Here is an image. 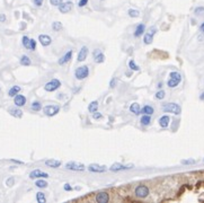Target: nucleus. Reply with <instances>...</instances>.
I'll use <instances>...</instances> for the list:
<instances>
[{"label":"nucleus","mask_w":204,"mask_h":203,"mask_svg":"<svg viewBox=\"0 0 204 203\" xmlns=\"http://www.w3.org/2000/svg\"><path fill=\"white\" fill-rule=\"evenodd\" d=\"M163 112L166 113H173L175 115H179L182 113V107L179 106L176 103H167V104H163L161 106Z\"/></svg>","instance_id":"1"},{"label":"nucleus","mask_w":204,"mask_h":203,"mask_svg":"<svg viewBox=\"0 0 204 203\" xmlns=\"http://www.w3.org/2000/svg\"><path fill=\"white\" fill-rule=\"evenodd\" d=\"M182 81V75L177 71H173L169 75V80L167 81V86L169 88H175L179 85V82Z\"/></svg>","instance_id":"2"},{"label":"nucleus","mask_w":204,"mask_h":203,"mask_svg":"<svg viewBox=\"0 0 204 203\" xmlns=\"http://www.w3.org/2000/svg\"><path fill=\"white\" fill-rule=\"evenodd\" d=\"M89 75V69H88V67L87 66H81L79 67L76 71H75V76L78 80H82V79H85L87 78Z\"/></svg>","instance_id":"3"},{"label":"nucleus","mask_w":204,"mask_h":203,"mask_svg":"<svg viewBox=\"0 0 204 203\" xmlns=\"http://www.w3.org/2000/svg\"><path fill=\"white\" fill-rule=\"evenodd\" d=\"M134 194H135V196H138L140 199L147 198L149 195V188L146 185H139L134 190Z\"/></svg>","instance_id":"4"},{"label":"nucleus","mask_w":204,"mask_h":203,"mask_svg":"<svg viewBox=\"0 0 204 203\" xmlns=\"http://www.w3.org/2000/svg\"><path fill=\"white\" fill-rule=\"evenodd\" d=\"M60 86H61V81L58 80V79H52L51 81L46 82L45 86H44V89L46 91H54L58 88H60Z\"/></svg>","instance_id":"5"},{"label":"nucleus","mask_w":204,"mask_h":203,"mask_svg":"<svg viewBox=\"0 0 204 203\" xmlns=\"http://www.w3.org/2000/svg\"><path fill=\"white\" fill-rule=\"evenodd\" d=\"M66 167H67V169L76 170V172H82V170H85V169H86L85 165H82V164H80V162H67Z\"/></svg>","instance_id":"6"},{"label":"nucleus","mask_w":204,"mask_h":203,"mask_svg":"<svg viewBox=\"0 0 204 203\" xmlns=\"http://www.w3.org/2000/svg\"><path fill=\"white\" fill-rule=\"evenodd\" d=\"M60 111V107L58 106V105H47L43 108V112H44V114L47 115V116H54L55 114H58Z\"/></svg>","instance_id":"7"},{"label":"nucleus","mask_w":204,"mask_h":203,"mask_svg":"<svg viewBox=\"0 0 204 203\" xmlns=\"http://www.w3.org/2000/svg\"><path fill=\"white\" fill-rule=\"evenodd\" d=\"M156 32H157V28L156 27H151L149 32L144 35V39H143V42H144V44H151L153 41V36L156 34Z\"/></svg>","instance_id":"8"},{"label":"nucleus","mask_w":204,"mask_h":203,"mask_svg":"<svg viewBox=\"0 0 204 203\" xmlns=\"http://www.w3.org/2000/svg\"><path fill=\"white\" fill-rule=\"evenodd\" d=\"M97 203H107L109 201V194L107 192H99L95 198Z\"/></svg>","instance_id":"9"},{"label":"nucleus","mask_w":204,"mask_h":203,"mask_svg":"<svg viewBox=\"0 0 204 203\" xmlns=\"http://www.w3.org/2000/svg\"><path fill=\"white\" fill-rule=\"evenodd\" d=\"M133 168V165H122V164H118V162H115L114 165H112L111 167V170L112 172H120V170H125V169H131Z\"/></svg>","instance_id":"10"},{"label":"nucleus","mask_w":204,"mask_h":203,"mask_svg":"<svg viewBox=\"0 0 204 203\" xmlns=\"http://www.w3.org/2000/svg\"><path fill=\"white\" fill-rule=\"evenodd\" d=\"M88 169L94 173H105L107 170L106 166H102V165H98V164H90L88 166Z\"/></svg>","instance_id":"11"},{"label":"nucleus","mask_w":204,"mask_h":203,"mask_svg":"<svg viewBox=\"0 0 204 203\" xmlns=\"http://www.w3.org/2000/svg\"><path fill=\"white\" fill-rule=\"evenodd\" d=\"M72 6H73V4H72L71 1L62 2L61 5H59V10H60V13H62V14H67V13L71 11Z\"/></svg>","instance_id":"12"},{"label":"nucleus","mask_w":204,"mask_h":203,"mask_svg":"<svg viewBox=\"0 0 204 203\" xmlns=\"http://www.w3.org/2000/svg\"><path fill=\"white\" fill-rule=\"evenodd\" d=\"M30 177L33 179V178H47L49 177V174L47 173H44L42 170H38V169H35L30 174Z\"/></svg>","instance_id":"13"},{"label":"nucleus","mask_w":204,"mask_h":203,"mask_svg":"<svg viewBox=\"0 0 204 203\" xmlns=\"http://www.w3.org/2000/svg\"><path fill=\"white\" fill-rule=\"evenodd\" d=\"M38 41L43 46H49L52 43V39L49 35H45V34H41L38 36Z\"/></svg>","instance_id":"14"},{"label":"nucleus","mask_w":204,"mask_h":203,"mask_svg":"<svg viewBox=\"0 0 204 203\" xmlns=\"http://www.w3.org/2000/svg\"><path fill=\"white\" fill-rule=\"evenodd\" d=\"M14 103H15L16 106H18V107L24 106V105L26 104V97L23 96V95H19V94H17V95L15 96Z\"/></svg>","instance_id":"15"},{"label":"nucleus","mask_w":204,"mask_h":203,"mask_svg":"<svg viewBox=\"0 0 204 203\" xmlns=\"http://www.w3.org/2000/svg\"><path fill=\"white\" fill-rule=\"evenodd\" d=\"M88 47L87 46H82L81 50H80V52H79V54H78V61L79 62H82V61L86 60L87 56H88Z\"/></svg>","instance_id":"16"},{"label":"nucleus","mask_w":204,"mask_h":203,"mask_svg":"<svg viewBox=\"0 0 204 203\" xmlns=\"http://www.w3.org/2000/svg\"><path fill=\"white\" fill-rule=\"evenodd\" d=\"M72 58V51H68L64 56H62L61 59H59V61H58V63L60 64V66H63L64 63H67V62H69L70 61V59Z\"/></svg>","instance_id":"17"},{"label":"nucleus","mask_w":204,"mask_h":203,"mask_svg":"<svg viewBox=\"0 0 204 203\" xmlns=\"http://www.w3.org/2000/svg\"><path fill=\"white\" fill-rule=\"evenodd\" d=\"M159 125L163 129H166V127H168L169 125V122H170V117L168 115H163V116L159 119Z\"/></svg>","instance_id":"18"},{"label":"nucleus","mask_w":204,"mask_h":203,"mask_svg":"<svg viewBox=\"0 0 204 203\" xmlns=\"http://www.w3.org/2000/svg\"><path fill=\"white\" fill-rule=\"evenodd\" d=\"M94 60H95L96 63H102L105 60V56L99 50H96V52L94 53Z\"/></svg>","instance_id":"19"},{"label":"nucleus","mask_w":204,"mask_h":203,"mask_svg":"<svg viewBox=\"0 0 204 203\" xmlns=\"http://www.w3.org/2000/svg\"><path fill=\"white\" fill-rule=\"evenodd\" d=\"M45 165L51 168H58L61 166V162L60 160H55V159H49V160L45 162Z\"/></svg>","instance_id":"20"},{"label":"nucleus","mask_w":204,"mask_h":203,"mask_svg":"<svg viewBox=\"0 0 204 203\" xmlns=\"http://www.w3.org/2000/svg\"><path fill=\"white\" fill-rule=\"evenodd\" d=\"M8 112L10 113V115H13V116L15 117H21L23 116V112L19 110V108H16V107H10L9 110H8Z\"/></svg>","instance_id":"21"},{"label":"nucleus","mask_w":204,"mask_h":203,"mask_svg":"<svg viewBox=\"0 0 204 203\" xmlns=\"http://www.w3.org/2000/svg\"><path fill=\"white\" fill-rule=\"evenodd\" d=\"M144 30H146V26H144V24H140V25H138V26H137V28H135L134 36H135V37L141 36L143 33H144Z\"/></svg>","instance_id":"22"},{"label":"nucleus","mask_w":204,"mask_h":203,"mask_svg":"<svg viewBox=\"0 0 204 203\" xmlns=\"http://www.w3.org/2000/svg\"><path fill=\"white\" fill-rule=\"evenodd\" d=\"M130 111L132 112L133 114H135V115H139V114H141V110H140V105H139L138 103H133L132 105L130 106Z\"/></svg>","instance_id":"23"},{"label":"nucleus","mask_w":204,"mask_h":203,"mask_svg":"<svg viewBox=\"0 0 204 203\" xmlns=\"http://www.w3.org/2000/svg\"><path fill=\"white\" fill-rule=\"evenodd\" d=\"M19 91H21V87L19 86H13L10 89H9V91H8V95H9L10 97H15Z\"/></svg>","instance_id":"24"},{"label":"nucleus","mask_w":204,"mask_h":203,"mask_svg":"<svg viewBox=\"0 0 204 203\" xmlns=\"http://www.w3.org/2000/svg\"><path fill=\"white\" fill-rule=\"evenodd\" d=\"M140 122H141L142 125H149L150 122H151V117H150V115H148V114H143V116L141 117Z\"/></svg>","instance_id":"25"},{"label":"nucleus","mask_w":204,"mask_h":203,"mask_svg":"<svg viewBox=\"0 0 204 203\" xmlns=\"http://www.w3.org/2000/svg\"><path fill=\"white\" fill-rule=\"evenodd\" d=\"M153 107L150 106V105H146V106L142 108V111H141V113H143V114H148V115H151V114H153Z\"/></svg>","instance_id":"26"},{"label":"nucleus","mask_w":204,"mask_h":203,"mask_svg":"<svg viewBox=\"0 0 204 203\" xmlns=\"http://www.w3.org/2000/svg\"><path fill=\"white\" fill-rule=\"evenodd\" d=\"M36 200H37V202H40V203H45L46 202L45 194L43 192L36 193Z\"/></svg>","instance_id":"27"},{"label":"nucleus","mask_w":204,"mask_h":203,"mask_svg":"<svg viewBox=\"0 0 204 203\" xmlns=\"http://www.w3.org/2000/svg\"><path fill=\"white\" fill-rule=\"evenodd\" d=\"M97 108H98V102H92L90 104H89V106H88V111L90 112V113H95L97 111Z\"/></svg>","instance_id":"28"},{"label":"nucleus","mask_w":204,"mask_h":203,"mask_svg":"<svg viewBox=\"0 0 204 203\" xmlns=\"http://www.w3.org/2000/svg\"><path fill=\"white\" fill-rule=\"evenodd\" d=\"M21 42H23V45L25 46L26 49L31 50V39H28L27 36H23V39H21Z\"/></svg>","instance_id":"29"},{"label":"nucleus","mask_w":204,"mask_h":203,"mask_svg":"<svg viewBox=\"0 0 204 203\" xmlns=\"http://www.w3.org/2000/svg\"><path fill=\"white\" fill-rule=\"evenodd\" d=\"M21 66H30L31 64V59L27 56H23L21 58Z\"/></svg>","instance_id":"30"},{"label":"nucleus","mask_w":204,"mask_h":203,"mask_svg":"<svg viewBox=\"0 0 204 203\" xmlns=\"http://www.w3.org/2000/svg\"><path fill=\"white\" fill-rule=\"evenodd\" d=\"M31 107H32V110H33V111L37 112L42 108V104L40 103V102H33V104H32Z\"/></svg>","instance_id":"31"},{"label":"nucleus","mask_w":204,"mask_h":203,"mask_svg":"<svg viewBox=\"0 0 204 203\" xmlns=\"http://www.w3.org/2000/svg\"><path fill=\"white\" fill-rule=\"evenodd\" d=\"M35 185L40 188H45L47 186V183L45 181H43V179H38V181H36Z\"/></svg>","instance_id":"32"},{"label":"nucleus","mask_w":204,"mask_h":203,"mask_svg":"<svg viewBox=\"0 0 204 203\" xmlns=\"http://www.w3.org/2000/svg\"><path fill=\"white\" fill-rule=\"evenodd\" d=\"M52 28H53V30H55V32L61 30H62V24L60 23V21H54V23L52 24Z\"/></svg>","instance_id":"33"},{"label":"nucleus","mask_w":204,"mask_h":203,"mask_svg":"<svg viewBox=\"0 0 204 203\" xmlns=\"http://www.w3.org/2000/svg\"><path fill=\"white\" fill-rule=\"evenodd\" d=\"M129 15H130V17H133V18H135V17H139V15H140V13H139L138 10L135 9H129Z\"/></svg>","instance_id":"34"},{"label":"nucleus","mask_w":204,"mask_h":203,"mask_svg":"<svg viewBox=\"0 0 204 203\" xmlns=\"http://www.w3.org/2000/svg\"><path fill=\"white\" fill-rule=\"evenodd\" d=\"M194 14H195V15H197V16L204 15V7H197V8H195Z\"/></svg>","instance_id":"35"},{"label":"nucleus","mask_w":204,"mask_h":203,"mask_svg":"<svg viewBox=\"0 0 204 203\" xmlns=\"http://www.w3.org/2000/svg\"><path fill=\"white\" fill-rule=\"evenodd\" d=\"M129 67H130V68H131L132 70H134V71H139V70H140L139 66H137V64H135V62H134L133 60H131L130 62H129Z\"/></svg>","instance_id":"36"},{"label":"nucleus","mask_w":204,"mask_h":203,"mask_svg":"<svg viewBox=\"0 0 204 203\" xmlns=\"http://www.w3.org/2000/svg\"><path fill=\"white\" fill-rule=\"evenodd\" d=\"M165 95H166L165 91L159 90V91H157V94H156V98H157V99H163V98H165Z\"/></svg>","instance_id":"37"},{"label":"nucleus","mask_w":204,"mask_h":203,"mask_svg":"<svg viewBox=\"0 0 204 203\" xmlns=\"http://www.w3.org/2000/svg\"><path fill=\"white\" fill-rule=\"evenodd\" d=\"M195 160L194 159H187V160H182V164L183 165H193V164H195Z\"/></svg>","instance_id":"38"},{"label":"nucleus","mask_w":204,"mask_h":203,"mask_svg":"<svg viewBox=\"0 0 204 203\" xmlns=\"http://www.w3.org/2000/svg\"><path fill=\"white\" fill-rule=\"evenodd\" d=\"M50 2L52 6H59L63 2V0H50Z\"/></svg>","instance_id":"39"},{"label":"nucleus","mask_w":204,"mask_h":203,"mask_svg":"<svg viewBox=\"0 0 204 203\" xmlns=\"http://www.w3.org/2000/svg\"><path fill=\"white\" fill-rule=\"evenodd\" d=\"M92 117L95 119V120H98V119H102L103 115L101 114V113H98V112H95V113H92Z\"/></svg>","instance_id":"40"},{"label":"nucleus","mask_w":204,"mask_h":203,"mask_svg":"<svg viewBox=\"0 0 204 203\" xmlns=\"http://www.w3.org/2000/svg\"><path fill=\"white\" fill-rule=\"evenodd\" d=\"M14 182H15V181H14V178L10 177L9 179H7V182H6V185H7V186H13V185H14Z\"/></svg>","instance_id":"41"},{"label":"nucleus","mask_w":204,"mask_h":203,"mask_svg":"<svg viewBox=\"0 0 204 203\" xmlns=\"http://www.w3.org/2000/svg\"><path fill=\"white\" fill-rule=\"evenodd\" d=\"M36 49V41L33 40V39H31V50L34 51Z\"/></svg>","instance_id":"42"},{"label":"nucleus","mask_w":204,"mask_h":203,"mask_svg":"<svg viewBox=\"0 0 204 203\" xmlns=\"http://www.w3.org/2000/svg\"><path fill=\"white\" fill-rule=\"evenodd\" d=\"M87 4H88V0H80L79 4H78V6H79V7H85Z\"/></svg>","instance_id":"43"},{"label":"nucleus","mask_w":204,"mask_h":203,"mask_svg":"<svg viewBox=\"0 0 204 203\" xmlns=\"http://www.w3.org/2000/svg\"><path fill=\"white\" fill-rule=\"evenodd\" d=\"M33 1H34V4H35L37 7H41V6L43 5V1H44V0H33Z\"/></svg>","instance_id":"44"},{"label":"nucleus","mask_w":204,"mask_h":203,"mask_svg":"<svg viewBox=\"0 0 204 203\" xmlns=\"http://www.w3.org/2000/svg\"><path fill=\"white\" fill-rule=\"evenodd\" d=\"M115 84H116V79L113 78V80H111V82H109V87H115Z\"/></svg>","instance_id":"45"},{"label":"nucleus","mask_w":204,"mask_h":203,"mask_svg":"<svg viewBox=\"0 0 204 203\" xmlns=\"http://www.w3.org/2000/svg\"><path fill=\"white\" fill-rule=\"evenodd\" d=\"M0 21H1V23H5L6 21V15L5 14H1V15H0Z\"/></svg>","instance_id":"46"},{"label":"nucleus","mask_w":204,"mask_h":203,"mask_svg":"<svg viewBox=\"0 0 204 203\" xmlns=\"http://www.w3.org/2000/svg\"><path fill=\"white\" fill-rule=\"evenodd\" d=\"M64 190H66V191H71L72 188H71V186H70L69 184H66V185H64Z\"/></svg>","instance_id":"47"},{"label":"nucleus","mask_w":204,"mask_h":203,"mask_svg":"<svg viewBox=\"0 0 204 203\" xmlns=\"http://www.w3.org/2000/svg\"><path fill=\"white\" fill-rule=\"evenodd\" d=\"M200 30H201L202 33H204V23L201 24V26H200Z\"/></svg>","instance_id":"48"},{"label":"nucleus","mask_w":204,"mask_h":203,"mask_svg":"<svg viewBox=\"0 0 204 203\" xmlns=\"http://www.w3.org/2000/svg\"><path fill=\"white\" fill-rule=\"evenodd\" d=\"M200 98H201L202 101H204V93H202V94H201V96H200Z\"/></svg>","instance_id":"49"},{"label":"nucleus","mask_w":204,"mask_h":203,"mask_svg":"<svg viewBox=\"0 0 204 203\" xmlns=\"http://www.w3.org/2000/svg\"><path fill=\"white\" fill-rule=\"evenodd\" d=\"M158 87H159V88H161V87H163V84H161V82H159Z\"/></svg>","instance_id":"50"}]
</instances>
